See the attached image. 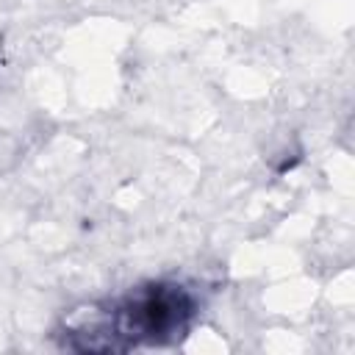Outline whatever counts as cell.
I'll use <instances>...</instances> for the list:
<instances>
[{"label":"cell","mask_w":355,"mask_h":355,"mask_svg":"<svg viewBox=\"0 0 355 355\" xmlns=\"http://www.w3.org/2000/svg\"><path fill=\"white\" fill-rule=\"evenodd\" d=\"M0 42H3V36H0Z\"/></svg>","instance_id":"7a4b0ae2"},{"label":"cell","mask_w":355,"mask_h":355,"mask_svg":"<svg viewBox=\"0 0 355 355\" xmlns=\"http://www.w3.org/2000/svg\"><path fill=\"white\" fill-rule=\"evenodd\" d=\"M197 316V297L172 280L144 283L122 300L105 305V319L116 352L130 347H161L186 338Z\"/></svg>","instance_id":"6da1fadb"}]
</instances>
